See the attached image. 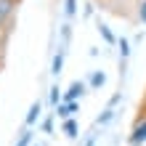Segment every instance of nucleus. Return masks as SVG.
I'll return each mask as SVG.
<instances>
[{"instance_id":"obj_5","label":"nucleus","mask_w":146,"mask_h":146,"mask_svg":"<svg viewBox=\"0 0 146 146\" xmlns=\"http://www.w3.org/2000/svg\"><path fill=\"white\" fill-rule=\"evenodd\" d=\"M135 21L146 24V0H138V3H135Z\"/></svg>"},{"instance_id":"obj_8","label":"nucleus","mask_w":146,"mask_h":146,"mask_svg":"<svg viewBox=\"0 0 146 146\" xmlns=\"http://www.w3.org/2000/svg\"><path fill=\"white\" fill-rule=\"evenodd\" d=\"M104 82H106V74L104 72H93L90 74V88H101Z\"/></svg>"},{"instance_id":"obj_15","label":"nucleus","mask_w":146,"mask_h":146,"mask_svg":"<svg viewBox=\"0 0 146 146\" xmlns=\"http://www.w3.org/2000/svg\"><path fill=\"white\" fill-rule=\"evenodd\" d=\"M109 119H111V106H109V109L104 111V114L98 117V125H104V122H109Z\"/></svg>"},{"instance_id":"obj_6","label":"nucleus","mask_w":146,"mask_h":146,"mask_svg":"<svg viewBox=\"0 0 146 146\" xmlns=\"http://www.w3.org/2000/svg\"><path fill=\"white\" fill-rule=\"evenodd\" d=\"M13 13V0H0V19H8Z\"/></svg>"},{"instance_id":"obj_16","label":"nucleus","mask_w":146,"mask_h":146,"mask_svg":"<svg viewBox=\"0 0 146 146\" xmlns=\"http://www.w3.org/2000/svg\"><path fill=\"white\" fill-rule=\"evenodd\" d=\"M42 130H45V133H50V130H53V122H50V119H45V125H42Z\"/></svg>"},{"instance_id":"obj_13","label":"nucleus","mask_w":146,"mask_h":146,"mask_svg":"<svg viewBox=\"0 0 146 146\" xmlns=\"http://www.w3.org/2000/svg\"><path fill=\"white\" fill-rule=\"evenodd\" d=\"M64 11H66V16H74V13H77V0H66Z\"/></svg>"},{"instance_id":"obj_17","label":"nucleus","mask_w":146,"mask_h":146,"mask_svg":"<svg viewBox=\"0 0 146 146\" xmlns=\"http://www.w3.org/2000/svg\"><path fill=\"white\" fill-rule=\"evenodd\" d=\"M93 143H96V141H93V138H90V141H88V143H85V146H93Z\"/></svg>"},{"instance_id":"obj_2","label":"nucleus","mask_w":146,"mask_h":146,"mask_svg":"<svg viewBox=\"0 0 146 146\" xmlns=\"http://www.w3.org/2000/svg\"><path fill=\"white\" fill-rule=\"evenodd\" d=\"M82 93H85V85H82V82H72V85H69V90L64 93V101H77Z\"/></svg>"},{"instance_id":"obj_7","label":"nucleus","mask_w":146,"mask_h":146,"mask_svg":"<svg viewBox=\"0 0 146 146\" xmlns=\"http://www.w3.org/2000/svg\"><path fill=\"white\" fill-rule=\"evenodd\" d=\"M64 133L69 135V138H77V122L72 117H66V122H64Z\"/></svg>"},{"instance_id":"obj_14","label":"nucleus","mask_w":146,"mask_h":146,"mask_svg":"<svg viewBox=\"0 0 146 146\" xmlns=\"http://www.w3.org/2000/svg\"><path fill=\"white\" fill-rule=\"evenodd\" d=\"M29 141H32V133H29V130H24V133H21V138H19V143H16V146H29Z\"/></svg>"},{"instance_id":"obj_10","label":"nucleus","mask_w":146,"mask_h":146,"mask_svg":"<svg viewBox=\"0 0 146 146\" xmlns=\"http://www.w3.org/2000/svg\"><path fill=\"white\" fill-rule=\"evenodd\" d=\"M98 32H101V37H104V40L109 42V45H111V42H114V35H111V32H109V27H104V24H101V27H98Z\"/></svg>"},{"instance_id":"obj_3","label":"nucleus","mask_w":146,"mask_h":146,"mask_svg":"<svg viewBox=\"0 0 146 146\" xmlns=\"http://www.w3.org/2000/svg\"><path fill=\"white\" fill-rule=\"evenodd\" d=\"M74 111H77V101H64V104H58V106H56V114H58V117H64V119H66V117H72Z\"/></svg>"},{"instance_id":"obj_18","label":"nucleus","mask_w":146,"mask_h":146,"mask_svg":"<svg viewBox=\"0 0 146 146\" xmlns=\"http://www.w3.org/2000/svg\"><path fill=\"white\" fill-rule=\"evenodd\" d=\"M0 21H3V19H0Z\"/></svg>"},{"instance_id":"obj_12","label":"nucleus","mask_w":146,"mask_h":146,"mask_svg":"<svg viewBox=\"0 0 146 146\" xmlns=\"http://www.w3.org/2000/svg\"><path fill=\"white\" fill-rule=\"evenodd\" d=\"M58 101H61V93H58V85H53V88H50V104L58 106Z\"/></svg>"},{"instance_id":"obj_11","label":"nucleus","mask_w":146,"mask_h":146,"mask_svg":"<svg viewBox=\"0 0 146 146\" xmlns=\"http://www.w3.org/2000/svg\"><path fill=\"white\" fill-rule=\"evenodd\" d=\"M119 56H122V61L130 56V45H127V40H119Z\"/></svg>"},{"instance_id":"obj_1","label":"nucleus","mask_w":146,"mask_h":146,"mask_svg":"<svg viewBox=\"0 0 146 146\" xmlns=\"http://www.w3.org/2000/svg\"><path fill=\"white\" fill-rule=\"evenodd\" d=\"M130 146H141L143 141H146V117H141L138 122H135V127H133V133H130Z\"/></svg>"},{"instance_id":"obj_4","label":"nucleus","mask_w":146,"mask_h":146,"mask_svg":"<svg viewBox=\"0 0 146 146\" xmlns=\"http://www.w3.org/2000/svg\"><path fill=\"white\" fill-rule=\"evenodd\" d=\"M40 111H42V106H40V101H35V104L29 106V114H27V125H35V122H37V117H40Z\"/></svg>"},{"instance_id":"obj_9","label":"nucleus","mask_w":146,"mask_h":146,"mask_svg":"<svg viewBox=\"0 0 146 146\" xmlns=\"http://www.w3.org/2000/svg\"><path fill=\"white\" fill-rule=\"evenodd\" d=\"M61 66H64V53H58V56L53 58V69H50V72L58 77V74H61Z\"/></svg>"}]
</instances>
